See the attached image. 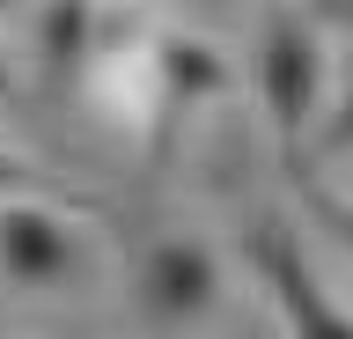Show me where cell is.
I'll list each match as a JSON object with an SVG mask.
<instances>
[{"instance_id": "11", "label": "cell", "mask_w": 353, "mask_h": 339, "mask_svg": "<svg viewBox=\"0 0 353 339\" xmlns=\"http://www.w3.org/2000/svg\"><path fill=\"white\" fill-rule=\"evenodd\" d=\"M0 96H15V81H8V67H0Z\"/></svg>"}, {"instance_id": "10", "label": "cell", "mask_w": 353, "mask_h": 339, "mask_svg": "<svg viewBox=\"0 0 353 339\" xmlns=\"http://www.w3.org/2000/svg\"><path fill=\"white\" fill-rule=\"evenodd\" d=\"M309 15H316L324 30H346L353 37V0H309Z\"/></svg>"}, {"instance_id": "6", "label": "cell", "mask_w": 353, "mask_h": 339, "mask_svg": "<svg viewBox=\"0 0 353 339\" xmlns=\"http://www.w3.org/2000/svg\"><path fill=\"white\" fill-rule=\"evenodd\" d=\"M154 81H162V104H206V96L228 89V59H221L214 45H199V37H162V52H154Z\"/></svg>"}, {"instance_id": "2", "label": "cell", "mask_w": 353, "mask_h": 339, "mask_svg": "<svg viewBox=\"0 0 353 339\" xmlns=\"http://www.w3.org/2000/svg\"><path fill=\"white\" fill-rule=\"evenodd\" d=\"M250 266H258V280H265V295H272V310H280L287 339H353V317L324 295V280L309 273L302 244H294L280 222H258Z\"/></svg>"}, {"instance_id": "4", "label": "cell", "mask_w": 353, "mask_h": 339, "mask_svg": "<svg viewBox=\"0 0 353 339\" xmlns=\"http://www.w3.org/2000/svg\"><path fill=\"white\" fill-rule=\"evenodd\" d=\"M0 273L15 288H66L81 280V236L44 200H0Z\"/></svg>"}, {"instance_id": "3", "label": "cell", "mask_w": 353, "mask_h": 339, "mask_svg": "<svg viewBox=\"0 0 353 339\" xmlns=\"http://www.w3.org/2000/svg\"><path fill=\"white\" fill-rule=\"evenodd\" d=\"M132 288H140V310L148 317L192 325V317L214 310V295H221V258H214V244H199V236H154V244L140 251Z\"/></svg>"}, {"instance_id": "5", "label": "cell", "mask_w": 353, "mask_h": 339, "mask_svg": "<svg viewBox=\"0 0 353 339\" xmlns=\"http://www.w3.org/2000/svg\"><path fill=\"white\" fill-rule=\"evenodd\" d=\"M96 52V0H44L37 15V74L44 89H66Z\"/></svg>"}, {"instance_id": "9", "label": "cell", "mask_w": 353, "mask_h": 339, "mask_svg": "<svg viewBox=\"0 0 353 339\" xmlns=\"http://www.w3.org/2000/svg\"><path fill=\"white\" fill-rule=\"evenodd\" d=\"M353 148V89H346V104L324 118V133H316V155H346Z\"/></svg>"}, {"instance_id": "7", "label": "cell", "mask_w": 353, "mask_h": 339, "mask_svg": "<svg viewBox=\"0 0 353 339\" xmlns=\"http://www.w3.org/2000/svg\"><path fill=\"white\" fill-rule=\"evenodd\" d=\"M81 200V206H96L88 200V192H74V184H59V177H44L37 162H22V155H8V148H0V200Z\"/></svg>"}, {"instance_id": "1", "label": "cell", "mask_w": 353, "mask_h": 339, "mask_svg": "<svg viewBox=\"0 0 353 339\" xmlns=\"http://www.w3.org/2000/svg\"><path fill=\"white\" fill-rule=\"evenodd\" d=\"M316 81H324L316 37H309V23L294 8H280L258 45V96H265V118H272V140H280L287 170H302V126L316 111Z\"/></svg>"}, {"instance_id": "12", "label": "cell", "mask_w": 353, "mask_h": 339, "mask_svg": "<svg viewBox=\"0 0 353 339\" xmlns=\"http://www.w3.org/2000/svg\"><path fill=\"white\" fill-rule=\"evenodd\" d=\"M0 8H15V0H0Z\"/></svg>"}, {"instance_id": "8", "label": "cell", "mask_w": 353, "mask_h": 339, "mask_svg": "<svg viewBox=\"0 0 353 339\" xmlns=\"http://www.w3.org/2000/svg\"><path fill=\"white\" fill-rule=\"evenodd\" d=\"M287 177H294V200H302L309 214H316V222H324L331 236H339V244L353 251V200H339V192H324V184H316V177H302V170H287Z\"/></svg>"}]
</instances>
